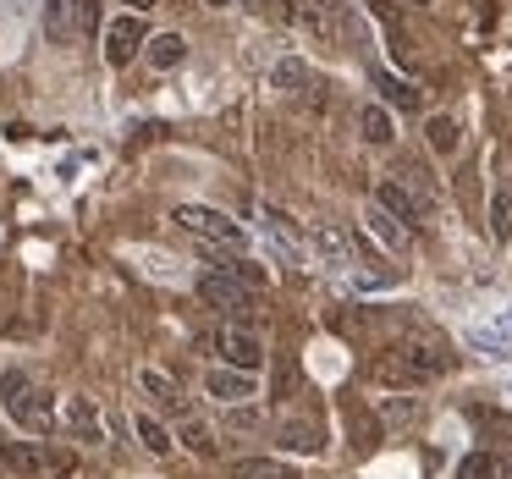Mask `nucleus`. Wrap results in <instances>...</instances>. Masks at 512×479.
Masks as SVG:
<instances>
[{"label":"nucleus","mask_w":512,"mask_h":479,"mask_svg":"<svg viewBox=\"0 0 512 479\" xmlns=\"http://www.w3.org/2000/svg\"><path fill=\"white\" fill-rule=\"evenodd\" d=\"M12 6H28V0H12Z\"/></svg>","instance_id":"72a5a7b5"},{"label":"nucleus","mask_w":512,"mask_h":479,"mask_svg":"<svg viewBox=\"0 0 512 479\" xmlns=\"http://www.w3.org/2000/svg\"><path fill=\"white\" fill-rule=\"evenodd\" d=\"M265 237H270V248H276L287 265H303V248L292 243V232H287V215H276V210H265Z\"/></svg>","instance_id":"aec40b11"},{"label":"nucleus","mask_w":512,"mask_h":479,"mask_svg":"<svg viewBox=\"0 0 512 479\" xmlns=\"http://www.w3.org/2000/svg\"><path fill=\"white\" fill-rule=\"evenodd\" d=\"M61 419H67V430L78 435V441H89V446H100V441H105L100 408H94L89 397H67V402H61Z\"/></svg>","instance_id":"f8f14e48"},{"label":"nucleus","mask_w":512,"mask_h":479,"mask_svg":"<svg viewBox=\"0 0 512 479\" xmlns=\"http://www.w3.org/2000/svg\"><path fill=\"white\" fill-rule=\"evenodd\" d=\"M358 133H364V144L386 149L391 138H397V127H391V111H386V105H364V111H358Z\"/></svg>","instance_id":"dca6fc26"},{"label":"nucleus","mask_w":512,"mask_h":479,"mask_svg":"<svg viewBox=\"0 0 512 479\" xmlns=\"http://www.w3.org/2000/svg\"><path fill=\"white\" fill-rule=\"evenodd\" d=\"M215 353H221L232 369H248V375L265 364V347H259V336L243 331V325H221V331H215Z\"/></svg>","instance_id":"6e6552de"},{"label":"nucleus","mask_w":512,"mask_h":479,"mask_svg":"<svg viewBox=\"0 0 512 479\" xmlns=\"http://www.w3.org/2000/svg\"><path fill=\"white\" fill-rule=\"evenodd\" d=\"M320 6H342V0H320Z\"/></svg>","instance_id":"473e14b6"},{"label":"nucleus","mask_w":512,"mask_h":479,"mask_svg":"<svg viewBox=\"0 0 512 479\" xmlns=\"http://www.w3.org/2000/svg\"><path fill=\"white\" fill-rule=\"evenodd\" d=\"M490 232H496V243H507V237H512V199H507V193L490 199Z\"/></svg>","instance_id":"bb28decb"},{"label":"nucleus","mask_w":512,"mask_h":479,"mask_svg":"<svg viewBox=\"0 0 512 479\" xmlns=\"http://www.w3.org/2000/svg\"><path fill=\"white\" fill-rule=\"evenodd\" d=\"M182 446H188L193 457H215V452H221V446H215V435L204 430L199 419H182Z\"/></svg>","instance_id":"a878e982"},{"label":"nucleus","mask_w":512,"mask_h":479,"mask_svg":"<svg viewBox=\"0 0 512 479\" xmlns=\"http://www.w3.org/2000/svg\"><path fill=\"white\" fill-rule=\"evenodd\" d=\"M232 479H298V468L281 457H243V463H232Z\"/></svg>","instance_id":"f3484780"},{"label":"nucleus","mask_w":512,"mask_h":479,"mask_svg":"<svg viewBox=\"0 0 512 479\" xmlns=\"http://www.w3.org/2000/svg\"><path fill=\"white\" fill-rule=\"evenodd\" d=\"M133 435L144 441V452H155V457H171V446H177V441H171V430H166V424H160L149 408L133 413Z\"/></svg>","instance_id":"2eb2a0df"},{"label":"nucleus","mask_w":512,"mask_h":479,"mask_svg":"<svg viewBox=\"0 0 512 479\" xmlns=\"http://www.w3.org/2000/svg\"><path fill=\"white\" fill-rule=\"evenodd\" d=\"M375 83H380V94H386V105L391 111H419V89H413L408 78H391V72H375Z\"/></svg>","instance_id":"a211bd4d"},{"label":"nucleus","mask_w":512,"mask_h":479,"mask_svg":"<svg viewBox=\"0 0 512 479\" xmlns=\"http://www.w3.org/2000/svg\"><path fill=\"white\" fill-rule=\"evenodd\" d=\"M408 6H430V0H408Z\"/></svg>","instance_id":"2f4dec72"},{"label":"nucleus","mask_w":512,"mask_h":479,"mask_svg":"<svg viewBox=\"0 0 512 479\" xmlns=\"http://www.w3.org/2000/svg\"><path fill=\"white\" fill-rule=\"evenodd\" d=\"M303 83H309V61L287 56V61H276V67H270V89H281V94H298Z\"/></svg>","instance_id":"412c9836"},{"label":"nucleus","mask_w":512,"mask_h":479,"mask_svg":"<svg viewBox=\"0 0 512 479\" xmlns=\"http://www.w3.org/2000/svg\"><path fill=\"white\" fill-rule=\"evenodd\" d=\"M204 391H210V402H248L254 397V375L248 369H232V364H215L210 375H204Z\"/></svg>","instance_id":"9b49d317"},{"label":"nucleus","mask_w":512,"mask_h":479,"mask_svg":"<svg viewBox=\"0 0 512 479\" xmlns=\"http://www.w3.org/2000/svg\"><path fill=\"white\" fill-rule=\"evenodd\" d=\"M364 226H369V237H375L380 248H391V254H402V248H408V232H413V226H402L397 215L380 210V204H369V210H364Z\"/></svg>","instance_id":"ddd939ff"},{"label":"nucleus","mask_w":512,"mask_h":479,"mask_svg":"<svg viewBox=\"0 0 512 479\" xmlns=\"http://www.w3.org/2000/svg\"><path fill=\"white\" fill-rule=\"evenodd\" d=\"M133 386L144 391V397L155 402L160 413H177V419H188V397H182V386H177V380L166 375V369L144 364V369H138V375H133Z\"/></svg>","instance_id":"1a4fd4ad"},{"label":"nucleus","mask_w":512,"mask_h":479,"mask_svg":"<svg viewBox=\"0 0 512 479\" xmlns=\"http://www.w3.org/2000/svg\"><path fill=\"white\" fill-rule=\"evenodd\" d=\"M72 23H78V34H94L100 28V6L94 0H72Z\"/></svg>","instance_id":"c85d7f7f"},{"label":"nucleus","mask_w":512,"mask_h":479,"mask_svg":"<svg viewBox=\"0 0 512 479\" xmlns=\"http://www.w3.org/2000/svg\"><path fill=\"white\" fill-rule=\"evenodd\" d=\"M199 292H204V303L221 309V314H248V309H254V287H243V281L226 276V270H204Z\"/></svg>","instance_id":"0eeeda50"},{"label":"nucleus","mask_w":512,"mask_h":479,"mask_svg":"<svg viewBox=\"0 0 512 479\" xmlns=\"http://www.w3.org/2000/svg\"><path fill=\"white\" fill-rule=\"evenodd\" d=\"M375 204H380V210H391L402 226H424V221H430V199H424L408 177H380Z\"/></svg>","instance_id":"39448f33"},{"label":"nucleus","mask_w":512,"mask_h":479,"mask_svg":"<svg viewBox=\"0 0 512 479\" xmlns=\"http://www.w3.org/2000/svg\"><path fill=\"white\" fill-rule=\"evenodd\" d=\"M281 441H287V452H320L325 435H320V424H287Z\"/></svg>","instance_id":"393cba45"},{"label":"nucleus","mask_w":512,"mask_h":479,"mask_svg":"<svg viewBox=\"0 0 512 479\" xmlns=\"http://www.w3.org/2000/svg\"><path fill=\"white\" fill-rule=\"evenodd\" d=\"M149 6H160V0H127V12H149Z\"/></svg>","instance_id":"c756f323"},{"label":"nucleus","mask_w":512,"mask_h":479,"mask_svg":"<svg viewBox=\"0 0 512 479\" xmlns=\"http://www.w3.org/2000/svg\"><path fill=\"white\" fill-rule=\"evenodd\" d=\"M424 138H430V149H435V155H452V149L463 144V133H457V122H452V116H430V122H424Z\"/></svg>","instance_id":"5701e85b"},{"label":"nucleus","mask_w":512,"mask_h":479,"mask_svg":"<svg viewBox=\"0 0 512 479\" xmlns=\"http://www.w3.org/2000/svg\"><path fill=\"white\" fill-rule=\"evenodd\" d=\"M171 221H177L182 232L204 237L210 248H237V254L248 248V232H243V226H237L232 215H221V210H204V204H177V210H171Z\"/></svg>","instance_id":"20e7f679"},{"label":"nucleus","mask_w":512,"mask_h":479,"mask_svg":"<svg viewBox=\"0 0 512 479\" xmlns=\"http://www.w3.org/2000/svg\"><path fill=\"white\" fill-rule=\"evenodd\" d=\"M133 259L144 265V276L166 281V287H182V281H188V270H182V265H171L166 254H155V248H133Z\"/></svg>","instance_id":"6ab92c4d"},{"label":"nucleus","mask_w":512,"mask_h":479,"mask_svg":"<svg viewBox=\"0 0 512 479\" xmlns=\"http://www.w3.org/2000/svg\"><path fill=\"white\" fill-rule=\"evenodd\" d=\"M0 408L17 419V430L28 435H45L50 424H56V413H50V391L39 386L28 369H0Z\"/></svg>","instance_id":"f257e3e1"},{"label":"nucleus","mask_w":512,"mask_h":479,"mask_svg":"<svg viewBox=\"0 0 512 479\" xmlns=\"http://www.w3.org/2000/svg\"><path fill=\"white\" fill-rule=\"evenodd\" d=\"M182 56H188V39L182 34H149V45H144V61L155 72H171V67H182Z\"/></svg>","instance_id":"4468645a"},{"label":"nucleus","mask_w":512,"mask_h":479,"mask_svg":"<svg viewBox=\"0 0 512 479\" xmlns=\"http://www.w3.org/2000/svg\"><path fill=\"white\" fill-rule=\"evenodd\" d=\"M144 45H149V34H144V17L138 12H122L105 23V61L111 67H127L133 56H144Z\"/></svg>","instance_id":"423d86ee"},{"label":"nucleus","mask_w":512,"mask_h":479,"mask_svg":"<svg viewBox=\"0 0 512 479\" xmlns=\"http://www.w3.org/2000/svg\"><path fill=\"white\" fill-rule=\"evenodd\" d=\"M380 413H386V424H413L419 419V402L413 397H380Z\"/></svg>","instance_id":"cd10ccee"},{"label":"nucleus","mask_w":512,"mask_h":479,"mask_svg":"<svg viewBox=\"0 0 512 479\" xmlns=\"http://www.w3.org/2000/svg\"><path fill=\"white\" fill-rule=\"evenodd\" d=\"M45 28L56 45H67L72 34H78V23H72V0H45Z\"/></svg>","instance_id":"4be33fe9"},{"label":"nucleus","mask_w":512,"mask_h":479,"mask_svg":"<svg viewBox=\"0 0 512 479\" xmlns=\"http://www.w3.org/2000/svg\"><path fill=\"white\" fill-rule=\"evenodd\" d=\"M0 468L17 479H72V452L50 441H0Z\"/></svg>","instance_id":"f03ea898"},{"label":"nucleus","mask_w":512,"mask_h":479,"mask_svg":"<svg viewBox=\"0 0 512 479\" xmlns=\"http://www.w3.org/2000/svg\"><path fill=\"white\" fill-rule=\"evenodd\" d=\"M309 243H314V254H320L325 265L336 270V276H353L358 254H353V243H347V232H336L331 221H314V226H309Z\"/></svg>","instance_id":"9d476101"},{"label":"nucleus","mask_w":512,"mask_h":479,"mask_svg":"<svg viewBox=\"0 0 512 479\" xmlns=\"http://www.w3.org/2000/svg\"><path fill=\"white\" fill-rule=\"evenodd\" d=\"M375 369H380V380H391V386H424V380H441L446 369H452V358H446L441 347L408 342V347H391Z\"/></svg>","instance_id":"7ed1b4c3"},{"label":"nucleus","mask_w":512,"mask_h":479,"mask_svg":"<svg viewBox=\"0 0 512 479\" xmlns=\"http://www.w3.org/2000/svg\"><path fill=\"white\" fill-rule=\"evenodd\" d=\"M204 6H232V0H204Z\"/></svg>","instance_id":"7c9ffc66"},{"label":"nucleus","mask_w":512,"mask_h":479,"mask_svg":"<svg viewBox=\"0 0 512 479\" xmlns=\"http://www.w3.org/2000/svg\"><path fill=\"white\" fill-rule=\"evenodd\" d=\"M457 479H507V468H501L490 452H468L463 463H457Z\"/></svg>","instance_id":"b1692460"}]
</instances>
